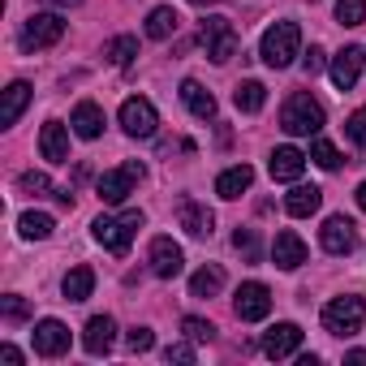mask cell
I'll list each match as a JSON object with an SVG mask.
<instances>
[{
    "instance_id": "obj_26",
    "label": "cell",
    "mask_w": 366,
    "mask_h": 366,
    "mask_svg": "<svg viewBox=\"0 0 366 366\" xmlns=\"http://www.w3.org/2000/svg\"><path fill=\"white\" fill-rule=\"evenodd\" d=\"M177 26H181V18H177V9H168V5H155V9L147 14V39H172Z\"/></svg>"
},
{
    "instance_id": "obj_6",
    "label": "cell",
    "mask_w": 366,
    "mask_h": 366,
    "mask_svg": "<svg viewBox=\"0 0 366 366\" xmlns=\"http://www.w3.org/2000/svg\"><path fill=\"white\" fill-rule=\"evenodd\" d=\"M199 44L207 48V56L216 61V65H229L233 56H237V31H233V22L229 18H207L203 26H199Z\"/></svg>"
},
{
    "instance_id": "obj_25",
    "label": "cell",
    "mask_w": 366,
    "mask_h": 366,
    "mask_svg": "<svg viewBox=\"0 0 366 366\" xmlns=\"http://www.w3.org/2000/svg\"><path fill=\"white\" fill-rule=\"evenodd\" d=\"M31 104V86L26 82H9L5 86V108H0V125H18V117H22V108Z\"/></svg>"
},
{
    "instance_id": "obj_27",
    "label": "cell",
    "mask_w": 366,
    "mask_h": 366,
    "mask_svg": "<svg viewBox=\"0 0 366 366\" xmlns=\"http://www.w3.org/2000/svg\"><path fill=\"white\" fill-rule=\"evenodd\" d=\"M220 289H224V267H216V263H207L190 276V297H216Z\"/></svg>"
},
{
    "instance_id": "obj_29",
    "label": "cell",
    "mask_w": 366,
    "mask_h": 366,
    "mask_svg": "<svg viewBox=\"0 0 366 366\" xmlns=\"http://www.w3.org/2000/svg\"><path fill=\"white\" fill-rule=\"evenodd\" d=\"M52 216L48 212H26L22 220H18V233L26 237V242H44V237H52Z\"/></svg>"
},
{
    "instance_id": "obj_30",
    "label": "cell",
    "mask_w": 366,
    "mask_h": 366,
    "mask_svg": "<svg viewBox=\"0 0 366 366\" xmlns=\"http://www.w3.org/2000/svg\"><path fill=\"white\" fill-rule=\"evenodd\" d=\"M104 56H108L112 65H121V69H125V65L138 56V39H134V35H117V39L104 48Z\"/></svg>"
},
{
    "instance_id": "obj_2",
    "label": "cell",
    "mask_w": 366,
    "mask_h": 366,
    "mask_svg": "<svg viewBox=\"0 0 366 366\" xmlns=\"http://www.w3.org/2000/svg\"><path fill=\"white\" fill-rule=\"evenodd\" d=\"M280 125H285V134H293V138H310V134L323 129V104H319L315 95L297 91V95L285 99V108H280Z\"/></svg>"
},
{
    "instance_id": "obj_43",
    "label": "cell",
    "mask_w": 366,
    "mask_h": 366,
    "mask_svg": "<svg viewBox=\"0 0 366 366\" xmlns=\"http://www.w3.org/2000/svg\"><path fill=\"white\" fill-rule=\"evenodd\" d=\"M357 207L366 212V181H362V186H357Z\"/></svg>"
},
{
    "instance_id": "obj_39",
    "label": "cell",
    "mask_w": 366,
    "mask_h": 366,
    "mask_svg": "<svg viewBox=\"0 0 366 366\" xmlns=\"http://www.w3.org/2000/svg\"><path fill=\"white\" fill-rule=\"evenodd\" d=\"M302 69L315 78V74H323L327 69V56H323V48H310V52H302Z\"/></svg>"
},
{
    "instance_id": "obj_44",
    "label": "cell",
    "mask_w": 366,
    "mask_h": 366,
    "mask_svg": "<svg viewBox=\"0 0 366 366\" xmlns=\"http://www.w3.org/2000/svg\"><path fill=\"white\" fill-rule=\"evenodd\" d=\"M190 5H199V9H207V5H220V0H190Z\"/></svg>"
},
{
    "instance_id": "obj_12",
    "label": "cell",
    "mask_w": 366,
    "mask_h": 366,
    "mask_svg": "<svg viewBox=\"0 0 366 366\" xmlns=\"http://www.w3.org/2000/svg\"><path fill=\"white\" fill-rule=\"evenodd\" d=\"M181 267H186L181 246H177L172 237H155V242H151V272H155L159 280H172V276H181Z\"/></svg>"
},
{
    "instance_id": "obj_42",
    "label": "cell",
    "mask_w": 366,
    "mask_h": 366,
    "mask_svg": "<svg viewBox=\"0 0 366 366\" xmlns=\"http://www.w3.org/2000/svg\"><path fill=\"white\" fill-rule=\"evenodd\" d=\"M345 362H353V366H366V349H349V353H345Z\"/></svg>"
},
{
    "instance_id": "obj_8",
    "label": "cell",
    "mask_w": 366,
    "mask_h": 366,
    "mask_svg": "<svg viewBox=\"0 0 366 366\" xmlns=\"http://www.w3.org/2000/svg\"><path fill=\"white\" fill-rule=\"evenodd\" d=\"M155 125H159V112H155V104H151V99L129 95V99L121 104V129H125L129 138H151V134H155Z\"/></svg>"
},
{
    "instance_id": "obj_32",
    "label": "cell",
    "mask_w": 366,
    "mask_h": 366,
    "mask_svg": "<svg viewBox=\"0 0 366 366\" xmlns=\"http://www.w3.org/2000/svg\"><path fill=\"white\" fill-rule=\"evenodd\" d=\"M336 22L340 26H362L366 22V0H336Z\"/></svg>"
},
{
    "instance_id": "obj_19",
    "label": "cell",
    "mask_w": 366,
    "mask_h": 366,
    "mask_svg": "<svg viewBox=\"0 0 366 366\" xmlns=\"http://www.w3.org/2000/svg\"><path fill=\"white\" fill-rule=\"evenodd\" d=\"M250 186H254V168H250V164H233V168H224V172L216 177V194L229 199V203L242 199Z\"/></svg>"
},
{
    "instance_id": "obj_23",
    "label": "cell",
    "mask_w": 366,
    "mask_h": 366,
    "mask_svg": "<svg viewBox=\"0 0 366 366\" xmlns=\"http://www.w3.org/2000/svg\"><path fill=\"white\" fill-rule=\"evenodd\" d=\"M319 203H323V190H319V186H293L289 199H285V212L297 216V220H306V216L319 212Z\"/></svg>"
},
{
    "instance_id": "obj_20",
    "label": "cell",
    "mask_w": 366,
    "mask_h": 366,
    "mask_svg": "<svg viewBox=\"0 0 366 366\" xmlns=\"http://www.w3.org/2000/svg\"><path fill=\"white\" fill-rule=\"evenodd\" d=\"M39 151H44V159H52V164H69V134H65L61 121H48V125L39 129Z\"/></svg>"
},
{
    "instance_id": "obj_14",
    "label": "cell",
    "mask_w": 366,
    "mask_h": 366,
    "mask_svg": "<svg viewBox=\"0 0 366 366\" xmlns=\"http://www.w3.org/2000/svg\"><path fill=\"white\" fill-rule=\"evenodd\" d=\"M297 345H302V327H297V323H276V327L263 332V353L276 357V362H280V357H293Z\"/></svg>"
},
{
    "instance_id": "obj_37",
    "label": "cell",
    "mask_w": 366,
    "mask_h": 366,
    "mask_svg": "<svg viewBox=\"0 0 366 366\" xmlns=\"http://www.w3.org/2000/svg\"><path fill=\"white\" fill-rule=\"evenodd\" d=\"M233 246H237L246 259H259V242H254V229H237V233H233Z\"/></svg>"
},
{
    "instance_id": "obj_38",
    "label": "cell",
    "mask_w": 366,
    "mask_h": 366,
    "mask_svg": "<svg viewBox=\"0 0 366 366\" xmlns=\"http://www.w3.org/2000/svg\"><path fill=\"white\" fill-rule=\"evenodd\" d=\"M125 345H129L134 353H147V349L155 345V332H151V327H134V332L125 336Z\"/></svg>"
},
{
    "instance_id": "obj_16",
    "label": "cell",
    "mask_w": 366,
    "mask_h": 366,
    "mask_svg": "<svg viewBox=\"0 0 366 366\" xmlns=\"http://www.w3.org/2000/svg\"><path fill=\"white\" fill-rule=\"evenodd\" d=\"M362 61H366V52H362V48H345V52H336V56H332V82H336V91H353V86H357Z\"/></svg>"
},
{
    "instance_id": "obj_10",
    "label": "cell",
    "mask_w": 366,
    "mask_h": 366,
    "mask_svg": "<svg viewBox=\"0 0 366 366\" xmlns=\"http://www.w3.org/2000/svg\"><path fill=\"white\" fill-rule=\"evenodd\" d=\"M319 242H323L327 254L340 259V254H353V246H357V229H353L349 216H327L323 229H319Z\"/></svg>"
},
{
    "instance_id": "obj_24",
    "label": "cell",
    "mask_w": 366,
    "mask_h": 366,
    "mask_svg": "<svg viewBox=\"0 0 366 366\" xmlns=\"http://www.w3.org/2000/svg\"><path fill=\"white\" fill-rule=\"evenodd\" d=\"M91 289H95V272H91L86 263L69 267V272H65V280H61L65 302H86V297H91Z\"/></svg>"
},
{
    "instance_id": "obj_40",
    "label": "cell",
    "mask_w": 366,
    "mask_h": 366,
    "mask_svg": "<svg viewBox=\"0 0 366 366\" xmlns=\"http://www.w3.org/2000/svg\"><path fill=\"white\" fill-rule=\"evenodd\" d=\"M164 362H194V340L190 345H168L164 349Z\"/></svg>"
},
{
    "instance_id": "obj_28",
    "label": "cell",
    "mask_w": 366,
    "mask_h": 366,
    "mask_svg": "<svg viewBox=\"0 0 366 366\" xmlns=\"http://www.w3.org/2000/svg\"><path fill=\"white\" fill-rule=\"evenodd\" d=\"M233 104H237V112H259V108L267 104V86H263V82H254V78H246V82H237Z\"/></svg>"
},
{
    "instance_id": "obj_9",
    "label": "cell",
    "mask_w": 366,
    "mask_h": 366,
    "mask_svg": "<svg viewBox=\"0 0 366 366\" xmlns=\"http://www.w3.org/2000/svg\"><path fill=\"white\" fill-rule=\"evenodd\" d=\"M267 310H272V289L263 280H246L233 297V315L242 323H259V319H267Z\"/></svg>"
},
{
    "instance_id": "obj_7",
    "label": "cell",
    "mask_w": 366,
    "mask_h": 366,
    "mask_svg": "<svg viewBox=\"0 0 366 366\" xmlns=\"http://www.w3.org/2000/svg\"><path fill=\"white\" fill-rule=\"evenodd\" d=\"M61 35H65L61 14H31V18L22 22L18 44H22V52H44V48H52V44H61Z\"/></svg>"
},
{
    "instance_id": "obj_21",
    "label": "cell",
    "mask_w": 366,
    "mask_h": 366,
    "mask_svg": "<svg viewBox=\"0 0 366 366\" xmlns=\"http://www.w3.org/2000/svg\"><path fill=\"white\" fill-rule=\"evenodd\" d=\"M181 104H186L199 121H212V117H216V95H212L203 82H194V78L181 82Z\"/></svg>"
},
{
    "instance_id": "obj_17",
    "label": "cell",
    "mask_w": 366,
    "mask_h": 366,
    "mask_svg": "<svg viewBox=\"0 0 366 366\" xmlns=\"http://www.w3.org/2000/svg\"><path fill=\"white\" fill-rule=\"evenodd\" d=\"M177 220H181V229H186L190 237H212V224H216V216L203 203H194V199L177 203Z\"/></svg>"
},
{
    "instance_id": "obj_4",
    "label": "cell",
    "mask_w": 366,
    "mask_h": 366,
    "mask_svg": "<svg viewBox=\"0 0 366 366\" xmlns=\"http://www.w3.org/2000/svg\"><path fill=\"white\" fill-rule=\"evenodd\" d=\"M362 319H366V302L345 293V297H332L323 306V332L332 336H357L362 332Z\"/></svg>"
},
{
    "instance_id": "obj_34",
    "label": "cell",
    "mask_w": 366,
    "mask_h": 366,
    "mask_svg": "<svg viewBox=\"0 0 366 366\" xmlns=\"http://www.w3.org/2000/svg\"><path fill=\"white\" fill-rule=\"evenodd\" d=\"M310 159H315L319 168H327V172H336V168H340V151H336L327 138H315V147H310Z\"/></svg>"
},
{
    "instance_id": "obj_13",
    "label": "cell",
    "mask_w": 366,
    "mask_h": 366,
    "mask_svg": "<svg viewBox=\"0 0 366 366\" xmlns=\"http://www.w3.org/2000/svg\"><path fill=\"white\" fill-rule=\"evenodd\" d=\"M272 263H276L280 272H297V267L306 263V242H302L293 229H280L276 242H272Z\"/></svg>"
},
{
    "instance_id": "obj_18",
    "label": "cell",
    "mask_w": 366,
    "mask_h": 366,
    "mask_svg": "<svg viewBox=\"0 0 366 366\" xmlns=\"http://www.w3.org/2000/svg\"><path fill=\"white\" fill-rule=\"evenodd\" d=\"M267 168H272V181H297L302 172H306V155L297 151V147H276L272 151V159H267Z\"/></svg>"
},
{
    "instance_id": "obj_33",
    "label": "cell",
    "mask_w": 366,
    "mask_h": 366,
    "mask_svg": "<svg viewBox=\"0 0 366 366\" xmlns=\"http://www.w3.org/2000/svg\"><path fill=\"white\" fill-rule=\"evenodd\" d=\"M18 190L31 194V199H44V194H52V181H48V172H22L18 177Z\"/></svg>"
},
{
    "instance_id": "obj_15",
    "label": "cell",
    "mask_w": 366,
    "mask_h": 366,
    "mask_svg": "<svg viewBox=\"0 0 366 366\" xmlns=\"http://www.w3.org/2000/svg\"><path fill=\"white\" fill-rule=\"evenodd\" d=\"M112 340H117V323H112L108 315L86 319V327H82V349H86L91 357H104V353L112 349Z\"/></svg>"
},
{
    "instance_id": "obj_45",
    "label": "cell",
    "mask_w": 366,
    "mask_h": 366,
    "mask_svg": "<svg viewBox=\"0 0 366 366\" xmlns=\"http://www.w3.org/2000/svg\"><path fill=\"white\" fill-rule=\"evenodd\" d=\"M56 5H78V0H56Z\"/></svg>"
},
{
    "instance_id": "obj_31",
    "label": "cell",
    "mask_w": 366,
    "mask_h": 366,
    "mask_svg": "<svg viewBox=\"0 0 366 366\" xmlns=\"http://www.w3.org/2000/svg\"><path fill=\"white\" fill-rule=\"evenodd\" d=\"M181 332H186V340H194V345H212V340H216V327H212L207 319H199V315L181 319Z\"/></svg>"
},
{
    "instance_id": "obj_11",
    "label": "cell",
    "mask_w": 366,
    "mask_h": 366,
    "mask_svg": "<svg viewBox=\"0 0 366 366\" xmlns=\"http://www.w3.org/2000/svg\"><path fill=\"white\" fill-rule=\"evenodd\" d=\"M31 340H35V353H39V357H61V353H69V327H65L61 319H39L35 332H31Z\"/></svg>"
},
{
    "instance_id": "obj_5",
    "label": "cell",
    "mask_w": 366,
    "mask_h": 366,
    "mask_svg": "<svg viewBox=\"0 0 366 366\" xmlns=\"http://www.w3.org/2000/svg\"><path fill=\"white\" fill-rule=\"evenodd\" d=\"M147 177V168L138 164V159H129V164H121V168H108L99 181H95V194L108 203V207H121L129 194H134V186Z\"/></svg>"
},
{
    "instance_id": "obj_36",
    "label": "cell",
    "mask_w": 366,
    "mask_h": 366,
    "mask_svg": "<svg viewBox=\"0 0 366 366\" xmlns=\"http://www.w3.org/2000/svg\"><path fill=\"white\" fill-rule=\"evenodd\" d=\"M345 134H349V142H353V147H366V104L345 121Z\"/></svg>"
},
{
    "instance_id": "obj_3",
    "label": "cell",
    "mask_w": 366,
    "mask_h": 366,
    "mask_svg": "<svg viewBox=\"0 0 366 366\" xmlns=\"http://www.w3.org/2000/svg\"><path fill=\"white\" fill-rule=\"evenodd\" d=\"M142 229V212H125V216H99L95 224H91V233H95V242L104 246V250H112V254H129V242H134V233Z\"/></svg>"
},
{
    "instance_id": "obj_1",
    "label": "cell",
    "mask_w": 366,
    "mask_h": 366,
    "mask_svg": "<svg viewBox=\"0 0 366 366\" xmlns=\"http://www.w3.org/2000/svg\"><path fill=\"white\" fill-rule=\"evenodd\" d=\"M259 56L272 69H289L302 56V26L297 22H272L263 31V39H259Z\"/></svg>"
},
{
    "instance_id": "obj_35",
    "label": "cell",
    "mask_w": 366,
    "mask_h": 366,
    "mask_svg": "<svg viewBox=\"0 0 366 366\" xmlns=\"http://www.w3.org/2000/svg\"><path fill=\"white\" fill-rule=\"evenodd\" d=\"M0 310H5V319H9V323L31 319V302H26V297H18V293H9L5 302H0Z\"/></svg>"
},
{
    "instance_id": "obj_41",
    "label": "cell",
    "mask_w": 366,
    "mask_h": 366,
    "mask_svg": "<svg viewBox=\"0 0 366 366\" xmlns=\"http://www.w3.org/2000/svg\"><path fill=\"white\" fill-rule=\"evenodd\" d=\"M0 362H5V366H22V349H14V345H0Z\"/></svg>"
},
{
    "instance_id": "obj_22",
    "label": "cell",
    "mask_w": 366,
    "mask_h": 366,
    "mask_svg": "<svg viewBox=\"0 0 366 366\" xmlns=\"http://www.w3.org/2000/svg\"><path fill=\"white\" fill-rule=\"evenodd\" d=\"M69 125H74V134H78V138H86V142H91V138H99V134H104V108H99V104H91V99H82V104L74 108V121H69Z\"/></svg>"
}]
</instances>
